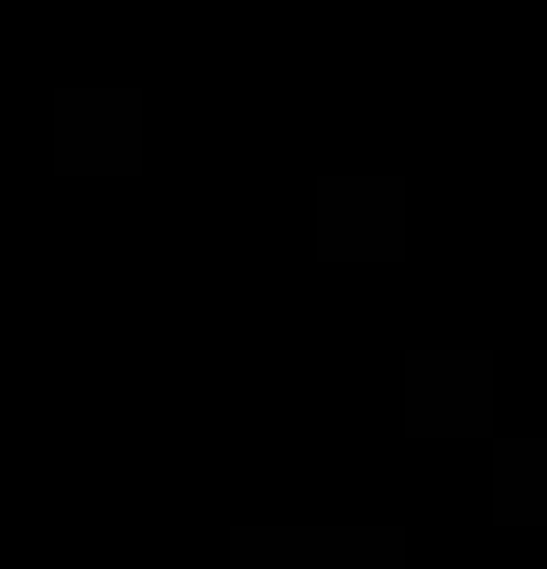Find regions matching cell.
<instances>
[{"label": "cell", "mask_w": 547, "mask_h": 569, "mask_svg": "<svg viewBox=\"0 0 547 569\" xmlns=\"http://www.w3.org/2000/svg\"><path fill=\"white\" fill-rule=\"evenodd\" d=\"M416 241L395 176H318V252L329 263H395Z\"/></svg>", "instance_id": "1"}, {"label": "cell", "mask_w": 547, "mask_h": 569, "mask_svg": "<svg viewBox=\"0 0 547 569\" xmlns=\"http://www.w3.org/2000/svg\"><path fill=\"white\" fill-rule=\"evenodd\" d=\"M56 164L67 176H132L142 164V99L132 88H56Z\"/></svg>", "instance_id": "2"}, {"label": "cell", "mask_w": 547, "mask_h": 569, "mask_svg": "<svg viewBox=\"0 0 547 569\" xmlns=\"http://www.w3.org/2000/svg\"><path fill=\"white\" fill-rule=\"evenodd\" d=\"M406 417L416 427H481V361L471 351H416L406 361Z\"/></svg>", "instance_id": "3"}]
</instances>
